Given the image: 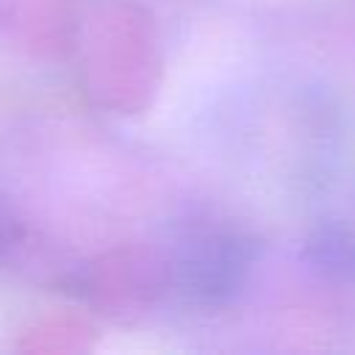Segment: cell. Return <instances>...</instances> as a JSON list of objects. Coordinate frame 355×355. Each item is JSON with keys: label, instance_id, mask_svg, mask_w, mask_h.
I'll use <instances>...</instances> for the list:
<instances>
[{"label": "cell", "instance_id": "6da1fadb", "mask_svg": "<svg viewBox=\"0 0 355 355\" xmlns=\"http://www.w3.org/2000/svg\"><path fill=\"white\" fill-rule=\"evenodd\" d=\"M255 241L227 222H191L172 239L169 266L178 288L200 305H225L247 283Z\"/></svg>", "mask_w": 355, "mask_h": 355}, {"label": "cell", "instance_id": "7a4b0ae2", "mask_svg": "<svg viewBox=\"0 0 355 355\" xmlns=\"http://www.w3.org/2000/svg\"><path fill=\"white\" fill-rule=\"evenodd\" d=\"M8 241H11V225H8V219H6V214H3V208H0V255H3V250L8 247Z\"/></svg>", "mask_w": 355, "mask_h": 355}]
</instances>
